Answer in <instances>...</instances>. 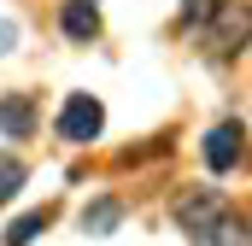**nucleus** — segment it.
Returning <instances> with one entry per match:
<instances>
[{
    "mask_svg": "<svg viewBox=\"0 0 252 246\" xmlns=\"http://www.w3.org/2000/svg\"><path fill=\"white\" fill-rule=\"evenodd\" d=\"M100 129H106V106H100V94H70V100L59 106V141L88 147V141H100Z\"/></svg>",
    "mask_w": 252,
    "mask_h": 246,
    "instance_id": "1",
    "label": "nucleus"
},
{
    "mask_svg": "<svg viewBox=\"0 0 252 246\" xmlns=\"http://www.w3.org/2000/svg\"><path fill=\"white\" fill-rule=\"evenodd\" d=\"M199 158H205V170H217V176H229L241 158H247V123L241 118H223L205 129V147H199Z\"/></svg>",
    "mask_w": 252,
    "mask_h": 246,
    "instance_id": "2",
    "label": "nucleus"
},
{
    "mask_svg": "<svg viewBox=\"0 0 252 246\" xmlns=\"http://www.w3.org/2000/svg\"><path fill=\"white\" fill-rule=\"evenodd\" d=\"M247 24H252V18H247V0H229V6L199 30V35H205V53H211V59H235V53L247 47Z\"/></svg>",
    "mask_w": 252,
    "mask_h": 246,
    "instance_id": "3",
    "label": "nucleus"
},
{
    "mask_svg": "<svg viewBox=\"0 0 252 246\" xmlns=\"http://www.w3.org/2000/svg\"><path fill=\"white\" fill-rule=\"evenodd\" d=\"M229 211V199L217 193V187H182V199H176V223H182V235H199L205 223H217Z\"/></svg>",
    "mask_w": 252,
    "mask_h": 246,
    "instance_id": "4",
    "label": "nucleus"
},
{
    "mask_svg": "<svg viewBox=\"0 0 252 246\" xmlns=\"http://www.w3.org/2000/svg\"><path fill=\"white\" fill-rule=\"evenodd\" d=\"M59 30L70 35V41L88 47V41L100 35V6H94V0H64L59 6Z\"/></svg>",
    "mask_w": 252,
    "mask_h": 246,
    "instance_id": "5",
    "label": "nucleus"
},
{
    "mask_svg": "<svg viewBox=\"0 0 252 246\" xmlns=\"http://www.w3.org/2000/svg\"><path fill=\"white\" fill-rule=\"evenodd\" d=\"M30 129H35V94H6L0 100V135L24 141Z\"/></svg>",
    "mask_w": 252,
    "mask_h": 246,
    "instance_id": "6",
    "label": "nucleus"
},
{
    "mask_svg": "<svg viewBox=\"0 0 252 246\" xmlns=\"http://www.w3.org/2000/svg\"><path fill=\"white\" fill-rule=\"evenodd\" d=\"M193 246H247V217L241 211H223L217 223H205L199 235H188Z\"/></svg>",
    "mask_w": 252,
    "mask_h": 246,
    "instance_id": "7",
    "label": "nucleus"
},
{
    "mask_svg": "<svg viewBox=\"0 0 252 246\" xmlns=\"http://www.w3.org/2000/svg\"><path fill=\"white\" fill-rule=\"evenodd\" d=\"M53 229V205H35V211H24L12 229H6V246H30L35 235H47Z\"/></svg>",
    "mask_w": 252,
    "mask_h": 246,
    "instance_id": "8",
    "label": "nucleus"
},
{
    "mask_svg": "<svg viewBox=\"0 0 252 246\" xmlns=\"http://www.w3.org/2000/svg\"><path fill=\"white\" fill-rule=\"evenodd\" d=\"M118 223H124V205H118V199H94V205L82 211V235H112Z\"/></svg>",
    "mask_w": 252,
    "mask_h": 246,
    "instance_id": "9",
    "label": "nucleus"
},
{
    "mask_svg": "<svg viewBox=\"0 0 252 246\" xmlns=\"http://www.w3.org/2000/svg\"><path fill=\"white\" fill-rule=\"evenodd\" d=\"M24 182H30V170H24V158H18V153H0V205H12Z\"/></svg>",
    "mask_w": 252,
    "mask_h": 246,
    "instance_id": "10",
    "label": "nucleus"
},
{
    "mask_svg": "<svg viewBox=\"0 0 252 246\" xmlns=\"http://www.w3.org/2000/svg\"><path fill=\"white\" fill-rule=\"evenodd\" d=\"M223 6H229V0H182V6H176V18H182V30H205Z\"/></svg>",
    "mask_w": 252,
    "mask_h": 246,
    "instance_id": "11",
    "label": "nucleus"
},
{
    "mask_svg": "<svg viewBox=\"0 0 252 246\" xmlns=\"http://www.w3.org/2000/svg\"><path fill=\"white\" fill-rule=\"evenodd\" d=\"M12 41H18V30H12V24H0V53H12Z\"/></svg>",
    "mask_w": 252,
    "mask_h": 246,
    "instance_id": "12",
    "label": "nucleus"
}]
</instances>
